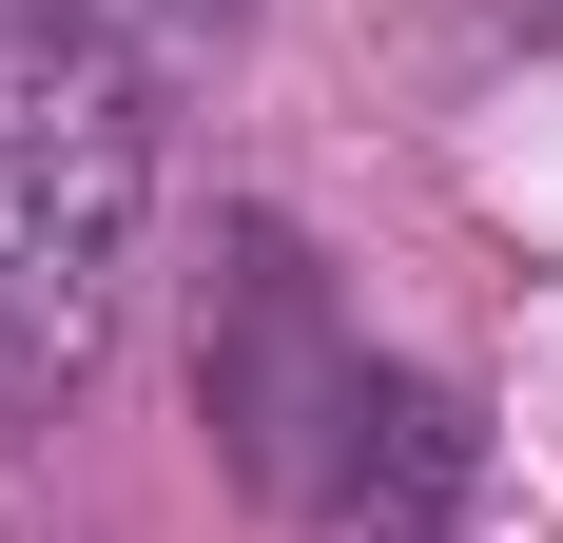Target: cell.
Listing matches in <instances>:
<instances>
[{"label": "cell", "mask_w": 563, "mask_h": 543, "mask_svg": "<svg viewBox=\"0 0 563 543\" xmlns=\"http://www.w3.org/2000/svg\"><path fill=\"white\" fill-rule=\"evenodd\" d=\"M136 214H156L136 58L98 40V0H0V408H58L117 350Z\"/></svg>", "instance_id": "cell-1"}, {"label": "cell", "mask_w": 563, "mask_h": 543, "mask_svg": "<svg viewBox=\"0 0 563 543\" xmlns=\"http://www.w3.org/2000/svg\"><path fill=\"white\" fill-rule=\"evenodd\" d=\"M525 20H563V0H525Z\"/></svg>", "instance_id": "cell-2"}]
</instances>
